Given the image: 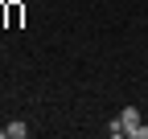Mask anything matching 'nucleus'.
<instances>
[{
    "instance_id": "6",
    "label": "nucleus",
    "mask_w": 148,
    "mask_h": 139,
    "mask_svg": "<svg viewBox=\"0 0 148 139\" xmlns=\"http://www.w3.org/2000/svg\"><path fill=\"white\" fill-rule=\"evenodd\" d=\"M0 21H4V4H0Z\"/></svg>"
},
{
    "instance_id": "2",
    "label": "nucleus",
    "mask_w": 148,
    "mask_h": 139,
    "mask_svg": "<svg viewBox=\"0 0 148 139\" xmlns=\"http://www.w3.org/2000/svg\"><path fill=\"white\" fill-rule=\"evenodd\" d=\"M119 119H123V127H127V135H132V127L140 123V107H123V115H119Z\"/></svg>"
},
{
    "instance_id": "3",
    "label": "nucleus",
    "mask_w": 148,
    "mask_h": 139,
    "mask_svg": "<svg viewBox=\"0 0 148 139\" xmlns=\"http://www.w3.org/2000/svg\"><path fill=\"white\" fill-rule=\"evenodd\" d=\"M4 135H8V139H29V127H25V123H8Z\"/></svg>"
},
{
    "instance_id": "5",
    "label": "nucleus",
    "mask_w": 148,
    "mask_h": 139,
    "mask_svg": "<svg viewBox=\"0 0 148 139\" xmlns=\"http://www.w3.org/2000/svg\"><path fill=\"white\" fill-rule=\"evenodd\" d=\"M132 135H136V139H148V127H144V123H136V127H132Z\"/></svg>"
},
{
    "instance_id": "1",
    "label": "nucleus",
    "mask_w": 148,
    "mask_h": 139,
    "mask_svg": "<svg viewBox=\"0 0 148 139\" xmlns=\"http://www.w3.org/2000/svg\"><path fill=\"white\" fill-rule=\"evenodd\" d=\"M21 16H25V0L4 4V25H8V29H21Z\"/></svg>"
},
{
    "instance_id": "4",
    "label": "nucleus",
    "mask_w": 148,
    "mask_h": 139,
    "mask_svg": "<svg viewBox=\"0 0 148 139\" xmlns=\"http://www.w3.org/2000/svg\"><path fill=\"white\" fill-rule=\"evenodd\" d=\"M107 135H111V139H123V135H127V127H123V119H111V127H107Z\"/></svg>"
}]
</instances>
